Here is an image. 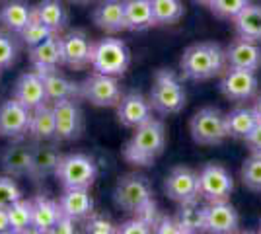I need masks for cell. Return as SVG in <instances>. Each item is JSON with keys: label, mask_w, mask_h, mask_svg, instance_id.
Returning <instances> with one entry per match:
<instances>
[{"label": "cell", "mask_w": 261, "mask_h": 234, "mask_svg": "<svg viewBox=\"0 0 261 234\" xmlns=\"http://www.w3.org/2000/svg\"><path fill=\"white\" fill-rule=\"evenodd\" d=\"M179 67L187 80L203 82L222 74L228 65H226V53L220 45L195 43L185 49Z\"/></svg>", "instance_id": "6da1fadb"}, {"label": "cell", "mask_w": 261, "mask_h": 234, "mask_svg": "<svg viewBox=\"0 0 261 234\" xmlns=\"http://www.w3.org/2000/svg\"><path fill=\"white\" fill-rule=\"evenodd\" d=\"M166 146V127L158 119H148L135 129V135L125 146V160L137 166H152Z\"/></svg>", "instance_id": "7a4b0ae2"}, {"label": "cell", "mask_w": 261, "mask_h": 234, "mask_svg": "<svg viewBox=\"0 0 261 234\" xmlns=\"http://www.w3.org/2000/svg\"><path fill=\"white\" fill-rule=\"evenodd\" d=\"M148 100L154 112L162 113V115H174L185 108L187 94H185L181 80L174 70L164 68V70H158L154 76Z\"/></svg>", "instance_id": "3957f363"}, {"label": "cell", "mask_w": 261, "mask_h": 234, "mask_svg": "<svg viewBox=\"0 0 261 234\" xmlns=\"http://www.w3.org/2000/svg\"><path fill=\"white\" fill-rule=\"evenodd\" d=\"M92 68L101 74L121 76L130 65V51L125 41L115 37H103L92 45Z\"/></svg>", "instance_id": "277c9868"}, {"label": "cell", "mask_w": 261, "mask_h": 234, "mask_svg": "<svg viewBox=\"0 0 261 234\" xmlns=\"http://www.w3.org/2000/svg\"><path fill=\"white\" fill-rule=\"evenodd\" d=\"M55 178L61 181L65 190H90L98 178V166L86 154H66L61 158Z\"/></svg>", "instance_id": "5b68a950"}, {"label": "cell", "mask_w": 261, "mask_h": 234, "mask_svg": "<svg viewBox=\"0 0 261 234\" xmlns=\"http://www.w3.org/2000/svg\"><path fill=\"white\" fill-rule=\"evenodd\" d=\"M191 137L197 145L215 146L224 143V139L228 137L226 131V121H224V113L218 108H203L191 117L189 123Z\"/></svg>", "instance_id": "8992f818"}, {"label": "cell", "mask_w": 261, "mask_h": 234, "mask_svg": "<svg viewBox=\"0 0 261 234\" xmlns=\"http://www.w3.org/2000/svg\"><path fill=\"white\" fill-rule=\"evenodd\" d=\"M115 205L125 213H139L148 203L152 201V188L148 179L139 174H127L119 178L115 191H113Z\"/></svg>", "instance_id": "52a82bcc"}, {"label": "cell", "mask_w": 261, "mask_h": 234, "mask_svg": "<svg viewBox=\"0 0 261 234\" xmlns=\"http://www.w3.org/2000/svg\"><path fill=\"white\" fill-rule=\"evenodd\" d=\"M80 98L98 108H117V103L123 98V92L117 76L94 70V74H90L80 84Z\"/></svg>", "instance_id": "ba28073f"}, {"label": "cell", "mask_w": 261, "mask_h": 234, "mask_svg": "<svg viewBox=\"0 0 261 234\" xmlns=\"http://www.w3.org/2000/svg\"><path fill=\"white\" fill-rule=\"evenodd\" d=\"M218 86H220V92L226 100L242 103V101L255 98L257 88H259V80H257L253 70L226 67Z\"/></svg>", "instance_id": "9c48e42d"}, {"label": "cell", "mask_w": 261, "mask_h": 234, "mask_svg": "<svg viewBox=\"0 0 261 234\" xmlns=\"http://www.w3.org/2000/svg\"><path fill=\"white\" fill-rule=\"evenodd\" d=\"M234 191V179L230 172L220 164H207L199 172V197L215 203L228 201Z\"/></svg>", "instance_id": "30bf717a"}, {"label": "cell", "mask_w": 261, "mask_h": 234, "mask_svg": "<svg viewBox=\"0 0 261 234\" xmlns=\"http://www.w3.org/2000/svg\"><path fill=\"white\" fill-rule=\"evenodd\" d=\"M55 112V139L57 141H74L84 131V119L78 108V100L53 101Z\"/></svg>", "instance_id": "8fae6325"}, {"label": "cell", "mask_w": 261, "mask_h": 234, "mask_svg": "<svg viewBox=\"0 0 261 234\" xmlns=\"http://www.w3.org/2000/svg\"><path fill=\"white\" fill-rule=\"evenodd\" d=\"M166 195L175 203H195L199 199V174L191 168H174L164 181Z\"/></svg>", "instance_id": "7c38bea8"}, {"label": "cell", "mask_w": 261, "mask_h": 234, "mask_svg": "<svg viewBox=\"0 0 261 234\" xmlns=\"http://www.w3.org/2000/svg\"><path fill=\"white\" fill-rule=\"evenodd\" d=\"M92 41L82 30H72L61 37L63 65L74 70H82L92 61Z\"/></svg>", "instance_id": "4fadbf2b"}, {"label": "cell", "mask_w": 261, "mask_h": 234, "mask_svg": "<svg viewBox=\"0 0 261 234\" xmlns=\"http://www.w3.org/2000/svg\"><path fill=\"white\" fill-rule=\"evenodd\" d=\"M240 226L238 211L228 201H215L203 207V230L213 234L236 232Z\"/></svg>", "instance_id": "5bb4252c"}, {"label": "cell", "mask_w": 261, "mask_h": 234, "mask_svg": "<svg viewBox=\"0 0 261 234\" xmlns=\"http://www.w3.org/2000/svg\"><path fill=\"white\" fill-rule=\"evenodd\" d=\"M32 110L22 106L16 98L2 101L0 106V137L20 139L30 131Z\"/></svg>", "instance_id": "9a60e30c"}, {"label": "cell", "mask_w": 261, "mask_h": 234, "mask_svg": "<svg viewBox=\"0 0 261 234\" xmlns=\"http://www.w3.org/2000/svg\"><path fill=\"white\" fill-rule=\"evenodd\" d=\"M152 106L150 100L144 98L139 92H130L125 94L121 101L117 103V117L123 127L129 129H137L142 123H146L148 119H152Z\"/></svg>", "instance_id": "2e32d148"}, {"label": "cell", "mask_w": 261, "mask_h": 234, "mask_svg": "<svg viewBox=\"0 0 261 234\" xmlns=\"http://www.w3.org/2000/svg\"><path fill=\"white\" fill-rule=\"evenodd\" d=\"M14 98L32 112L35 108L47 103L49 100H47V92H45L43 76L37 70L22 74L14 86Z\"/></svg>", "instance_id": "e0dca14e"}, {"label": "cell", "mask_w": 261, "mask_h": 234, "mask_svg": "<svg viewBox=\"0 0 261 234\" xmlns=\"http://www.w3.org/2000/svg\"><path fill=\"white\" fill-rule=\"evenodd\" d=\"M226 53V65L234 68H246V70H259L261 68V47L250 39H234L224 49Z\"/></svg>", "instance_id": "ac0fdd59"}, {"label": "cell", "mask_w": 261, "mask_h": 234, "mask_svg": "<svg viewBox=\"0 0 261 234\" xmlns=\"http://www.w3.org/2000/svg\"><path fill=\"white\" fill-rule=\"evenodd\" d=\"M30 63L33 70H37L39 74L51 72L63 65V53H61V37L55 34L49 39H45L43 43L30 47Z\"/></svg>", "instance_id": "d6986e66"}, {"label": "cell", "mask_w": 261, "mask_h": 234, "mask_svg": "<svg viewBox=\"0 0 261 234\" xmlns=\"http://www.w3.org/2000/svg\"><path fill=\"white\" fill-rule=\"evenodd\" d=\"M94 23L108 34H119L125 25V0H101L94 8Z\"/></svg>", "instance_id": "ffe728a7"}, {"label": "cell", "mask_w": 261, "mask_h": 234, "mask_svg": "<svg viewBox=\"0 0 261 234\" xmlns=\"http://www.w3.org/2000/svg\"><path fill=\"white\" fill-rule=\"evenodd\" d=\"M33 201V226L32 232L47 234L53 232L55 224L59 221V217L63 215L59 201L49 199L47 195H37Z\"/></svg>", "instance_id": "44dd1931"}, {"label": "cell", "mask_w": 261, "mask_h": 234, "mask_svg": "<svg viewBox=\"0 0 261 234\" xmlns=\"http://www.w3.org/2000/svg\"><path fill=\"white\" fill-rule=\"evenodd\" d=\"M61 211L76 219V221H86L94 213V199L90 195V190L76 188V190H65V193L59 197Z\"/></svg>", "instance_id": "7402d4cb"}, {"label": "cell", "mask_w": 261, "mask_h": 234, "mask_svg": "<svg viewBox=\"0 0 261 234\" xmlns=\"http://www.w3.org/2000/svg\"><path fill=\"white\" fill-rule=\"evenodd\" d=\"M61 152L57 146L51 145H39L33 146L32 152V166H30V178L32 179H43L49 176H55L59 162H61Z\"/></svg>", "instance_id": "603a6c76"}, {"label": "cell", "mask_w": 261, "mask_h": 234, "mask_svg": "<svg viewBox=\"0 0 261 234\" xmlns=\"http://www.w3.org/2000/svg\"><path fill=\"white\" fill-rule=\"evenodd\" d=\"M43 84L45 92H47V100L49 101H59V100H80V84L72 82L70 78L57 70L45 72Z\"/></svg>", "instance_id": "cb8c5ba5"}, {"label": "cell", "mask_w": 261, "mask_h": 234, "mask_svg": "<svg viewBox=\"0 0 261 234\" xmlns=\"http://www.w3.org/2000/svg\"><path fill=\"white\" fill-rule=\"evenodd\" d=\"M32 20H33V6H30L23 0H8L0 8V23L8 32H12V34H20Z\"/></svg>", "instance_id": "d4e9b609"}, {"label": "cell", "mask_w": 261, "mask_h": 234, "mask_svg": "<svg viewBox=\"0 0 261 234\" xmlns=\"http://www.w3.org/2000/svg\"><path fill=\"white\" fill-rule=\"evenodd\" d=\"M32 152L33 148H30V146L10 145L2 150L0 164H2L4 172L8 176H14V178L28 176L30 174V166H32Z\"/></svg>", "instance_id": "484cf974"}, {"label": "cell", "mask_w": 261, "mask_h": 234, "mask_svg": "<svg viewBox=\"0 0 261 234\" xmlns=\"http://www.w3.org/2000/svg\"><path fill=\"white\" fill-rule=\"evenodd\" d=\"M33 18L59 34L68 23V12L61 0H41L33 6Z\"/></svg>", "instance_id": "4316f807"}, {"label": "cell", "mask_w": 261, "mask_h": 234, "mask_svg": "<svg viewBox=\"0 0 261 234\" xmlns=\"http://www.w3.org/2000/svg\"><path fill=\"white\" fill-rule=\"evenodd\" d=\"M125 25L130 32H144L156 25L152 0H125Z\"/></svg>", "instance_id": "83f0119b"}, {"label": "cell", "mask_w": 261, "mask_h": 234, "mask_svg": "<svg viewBox=\"0 0 261 234\" xmlns=\"http://www.w3.org/2000/svg\"><path fill=\"white\" fill-rule=\"evenodd\" d=\"M232 22H234V30H236L238 37L250 39V41H255V43H261V6L259 4H248Z\"/></svg>", "instance_id": "f1b7e54d"}, {"label": "cell", "mask_w": 261, "mask_h": 234, "mask_svg": "<svg viewBox=\"0 0 261 234\" xmlns=\"http://www.w3.org/2000/svg\"><path fill=\"white\" fill-rule=\"evenodd\" d=\"M224 121H226L228 137L246 139L253 131V127L259 123V119L253 112V108H236L232 112L224 113Z\"/></svg>", "instance_id": "f546056e"}, {"label": "cell", "mask_w": 261, "mask_h": 234, "mask_svg": "<svg viewBox=\"0 0 261 234\" xmlns=\"http://www.w3.org/2000/svg\"><path fill=\"white\" fill-rule=\"evenodd\" d=\"M33 139L37 141H51L55 139V112L53 106L43 103L32 112V121H30V131Z\"/></svg>", "instance_id": "4dcf8cb0"}, {"label": "cell", "mask_w": 261, "mask_h": 234, "mask_svg": "<svg viewBox=\"0 0 261 234\" xmlns=\"http://www.w3.org/2000/svg\"><path fill=\"white\" fill-rule=\"evenodd\" d=\"M8 209V219H10V232L23 234L32 232L33 226V201L18 199L12 205L6 207Z\"/></svg>", "instance_id": "1f68e13d"}, {"label": "cell", "mask_w": 261, "mask_h": 234, "mask_svg": "<svg viewBox=\"0 0 261 234\" xmlns=\"http://www.w3.org/2000/svg\"><path fill=\"white\" fill-rule=\"evenodd\" d=\"M152 14L156 25H170L184 18L181 0H152Z\"/></svg>", "instance_id": "d6a6232c"}, {"label": "cell", "mask_w": 261, "mask_h": 234, "mask_svg": "<svg viewBox=\"0 0 261 234\" xmlns=\"http://www.w3.org/2000/svg\"><path fill=\"white\" fill-rule=\"evenodd\" d=\"M175 221L181 228V234H191L203 230V207H197L195 203H181L179 211L175 215Z\"/></svg>", "instance_id": "836d02e7"}, {"label": "cell", "mask_w": 261, "mask_h": 234, "mask_svg": "<svg viewBox=\"0 0 261 234\" xmlns=\"http://www.w3.org/2000/svg\"><path fill=\"white\" fill-rule=\"evenodd\" d=\"M242 181L251 191H261V154H253L244 160L242 166Z\"/></svg>", "instance_id": "e575fe53"}, {"label": "cell", "mask_w": 261, "mask_h": 234, "mask_svg": "<svg viewBox=\"0 0 261 234\" xmlns=\"http://www.w3.org/2000/svg\"><path fill=\"white\" fill-rule=\"evenodd\" d=\"M51 35H55L53 30H49L45 23L37 22V20L33 18L32 22L28 23L22 32H20V39H22L28 47H35V45L43 43L45 39H49Z\"/></svg>", "instance_id": "d590c367"}, {"label": "cell", "mask_w": 261, "mask_h": 234, "mask_svg": "<svg viewBox=\"0 0 261 234\" xmlns=\"http://www.w3.org/2000/svg\"><path fill=\"white\" fill-rule=\"evenodd\" d=\"M248 4H250V0H213V2L208 4V8H211V12H213L217 18L234 20Z\"/></svg>", "instance_id": "8d00e7d4"}, {"label": "cell", "mask_w": 261, "mask_h": 234, "mask_svg": "<svg viewBox=\"0 0 261 234\" xmlns=\"http://www.w3.org/2000/svg\"><path fill=\"white\" fill-rule=\"evenodd\" d=\"M22 199V190L12 179V176H0V205L8 207L14 201Z\"/></svg>", "instance_id": "74e56055"}, {"label": "cell", "mask_w": 261, "mask_h": 234, "mask_svg": "<svg viewBox=\"0 0 261 234\" xmlns=\"http://www.w3.org/2000/svg\"><path fill=\"white\" fill-rule=\"evenodd\" d=\"M84 230L90 234H113V232H117V226L111 223L106 215H96V213H92L86 219Z\"/></svg>", "instance_id": "f35d334b"}, {"label": "cell", "mask_w": 261, "mask_h": 234, "mask_svg": "<svg viewBox=\"0 0 261 234\" xmlns=\"http://www.w3.org/2000/svg\"><path fill=\"white\" fill-rule=\"evenodd\" d=\"M18 57V45L8 34L0 32V68H8L16 63Z\"/></svg>", "instance_id": "ab89813d"}, {"label": "cell", "mask_w": 261, "mask_h": 234, "mask_svg": "<svg viewBox=\"0 0 261 234\" xmlns=\"http://www.w3.org/2000/svg\"><path fill=\"white\" fill-rule=\"evenodd\" d=\"M117 232H121V234H148V232H152V228L135 215L133 219H129V221H125L123 224L117 226Z\"/></svg>", "instance_id": "60d3db41"}, {"label": "cell", "mask_w": 261, "mask_h": 234, "mask_svg": "<svg viewBox=\"0 0 261 234\" xmlns=\"http://www.w3.org/2000/svg\"><path fill=\"white\" fill-rule=\"evenodd\" d=\"M141 221H144V223L148 224L150 228L154 230V224L158 223V219H160V211H158V205H156V201H148L144 207H142L139 213H135Z\"/></svg>", "instance_id": "b9f144b4"}, {"label": "cell", "mask_w": 261, "mask_h": 234, "mask_svg": "<svg viewBox=\"0 0 261 234\" xmlns=\"http://www.w3.org/2000/svg\"><path fill=\"white\" fill-rule=\"evenodd\" d=\"M154 232L158 234H181V228L175 221V217H168V215H160L158 223L154 224Z\"/></svg>", "instance_id": "7bdbcfd3"}, {"label": "cell", "mask_w": 261, "mask_h": 234, "mask_svg": "<svg viewBox=\"0 0 261 234\" xmlns=\"http://www.w3.org/2000/svg\"><path fill=\"white\" fill-rule=\"evenodd\" d=\"M53 232L57 234H74L76 232V219H72V217H68V215H61L59 217V221L55 224V230Z\"/></svg>", "instance_id": "ee69618b"}, {"label": "cell", "mask_w": 261, "mask_h": 234, "mask_svg": "<svg viewBox=\"0 0 261 234\" xmlns=\"http://www.w3.org/2000/svg\"><path fill=\"white\" fill-rule=\"evenodd\" d=\"M244 141H246V145L253 154H261V121L253 127V131Z\"/></svg>", "instance_id": "f6af8a7d"}, {"label": "cell", "mask_w": 261, "mask_h": 234, "mask_svg": "<svg viewBox=\"0 0 261 234\" xmlns=\"http://www.w3.org/2000/svg\"><path fill=\"white\" fill-rule=\"evenodd\" d=\"M10 232V219H8V209L0 205V234Z\"/></svg>", "instance_id": "bcb514c9"}, {"label": "cell", "mask_w": 261, "mask_h": 234, "mask_svg": "<svg viewBox=\"0 0 261 234\" xmlns=\"http://www.w3.org/2000/svg\"><path fill=\"white\" fill-rule=\"evenodd\" d=\"M253 112H255L257 119L261 121V96H257V98H255V103H253Z\"/></svg>", "instance_id": "7dc6e473"}, {"label": "cell", "mask_w": 261, "mask_h": 234, "mask_svg": "<svg viewBox=\"0 0 261 234\" xmlns=\"http://www.w3.org/2000/svg\"><path fill=\"white\" fill-rule=\"evenodd\" d=\"M68 2H72V4H88L90 0H68Z\"/></svg>", "instance_id": "c3c4849f"}, {"label": "cell", "mask_w": 261, "mask_h": 234, "mask_svg": "<svg viewBox=\"0 0 261 234\" xmlns=\"http://www.w3.org/2000/svg\"><path fill=\"white\" fill-rule=\"evenodd\" d=\"M195 2H199V4H205V6H208L213 0H195Z\"/></svg>", "instance_id": "681fc988"}, {"label": "cell", "mask_w": 261, "mask_h": 234, "mask_svg": "<svg viewBox=\"0 0 261 234\" xmlns=\"http://www.w3.org/2000/svg\"><path fill=\"white\" fill-rule=\"evenodd\" d=\"M259 232H261V221H259Z\"/></svg>", "instance_id": "f907efd6"}]
</instances>
